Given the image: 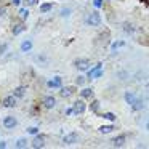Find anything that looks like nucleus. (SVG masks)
Instances as JSON below:
<instances>
[{
    "mask_svg": "<svg viewBox=\"0 0 149 149\" xmlns=\"http://www.w3.org/2000/svg\"><path fill=\"white\" fill-rule=\"evenodd\" d=\"M85 23H87L88 26H100V24H101V15L98 13V11H93V13L87 15Z\"/></svg>",
    "mask_w": 149,
    "mask_h": 149,
    "instance_id": "obj_1",
    "label": "nucleus"
},
{
    "mask_svg": "<svg viewBox=\"0 0 149 149\" xmlns=\"http://www.w3.org/2000/svg\"><path fill=\"white\" fill-rule=\"evenodd\" d=\"M101 63H98L96 66H95V68H91L90 71H88V79H98V77H101V75H103V69H101Z\"/></svg>",
    "mask_w": 149,
    "mask_h": 149,
    "instance_id": "obj_2",
    "label": "nucleus"
},
{
    "mask_svg": "<svg viewBox=\"0 0 149 149\" xmlns=\"http://www.w3.org/2000/svg\"><path fill=\"white\" fill-rule=\"evenodd\" d=\"M77 133L75 132H71V133H68V135L63 138V144H66V146H71V144H75L77 143Z\"/></svg>",
    "mask_w": 149,
    "mask_h": 149,
    "instance_id": "obj_3",
    "label": "nucleus"
},
{
    "mask_svg": "<svg viewBox=\"0 0 149 149\" xmlns=\"http://www.w3.org/2000/svg\"><path fill=\"white\" fill-rule=\"evenodd\" d=\"M75 68L80 69V71H88V68H90V61H88L87 58H79L75 59Z\"/></svg>",
    "mask_w": 149,
    "mask_h": 149,
    "instance_id": "obj_4",
    "label": "nucleus"
},
{
    "mask_svg": "<svg viewBox=\"0 0 149 149\" xmlns=\"http://www.w3.org/2000/svg\"><path fill=\"white\" fill-rule=\"evenodd\" d=\"M32 146L34 149H40V148H43L45 146V136H42V135H36V138L32 139Z\"/></svg>",
    "mask_w": 149,
    "mask_h": 149,
    "instance_id": "obj_5",
    "label": "nucleus"
},
{
    "mask_svg": "<svg viewBox=\"0 0 149 149\" xmlns=\"http://www.w3.org/2000/svg\"><path fill=\"white\" fill-rule=\"evenodd\" d=\"M16 125H18V120L15 119L13 116H7L3 119V127L5 128H15Z\"/></svg>",
    "mask_w": 149,
    "mask_h": 149,
    "instance_id": "obj_6",
    "label": "nucleus"
},
{
    "mask_svg": "<svg viewBox=\"0 0 149 149\" xmlns=\"http://www.w3.org/2000/svg\"><path fill=\"white\" fill-rule=\"evenodd\" d=\"M72 111H74V114H77V116H79V114H84V112H85V103H84L82 100L75 101Z\"/></svg>",
    "mask_w": 149,
    "mask_h": 149,
    "instance_id": "obj_7",
    "label": "nucleus"
},
{
    "mask_svg": "<svg viewBox=\"0 0 149 149\" xmlns=\"http://www.w3.org/2000/svg\"><path fill=\"white\" fill-rule=\"evenodd\" d=\"M24 31H26V24L24 23H16V24H13L11 32H13V36H19V34L24 32Z\"/></svg>",
    "mask_w": 149,
    "mask_h": 149,
    "instance_id": "obj_8",
    "label": "nucleus"
},
{
    "mask_svg": "<svg viewBox=\"0 0 149 149\" xmlns=\"http://www.w3.org/2000/svg\"><path fill=\"white\" fill-rule=\"evenodd\" d=\"M32 47H34L32 40H23L19 48H21V52H23V53H29L31 50H32Z\"/></svg>",
    "mask_w": 149,
    "mask_h": 149,
    "instance_id": "obj_9",
    "label": "nucleus"
},
{
    "mask_svg": "<svg viewBox=\"0 0 149 149\" xmlns=\"http://www.w3.org/2000/svg\"><path fill=\"white\" fill-rule=\"evenodd\" d=\"M2 106L3 107H15L16 106V98L15 96H7L3 101H2Z\"/></svg>",
    "mask_w": 149,
    "mask_h": 149,
    "instance_id": "obj_10",
    "label": "nucleus"
},
{
    "mask_svg": "<svg viewBox=\"0 0 149 149\" xmlns=\"http://www.w3.org/2000/svg\"><path fill=\"white\" fill-rule=\"evenodd\" d=\"M43 106H45L47 109H53V107L56 106V100H55V96H47L45 100H43Z\"/></svg>",
    "mask_w": 149,
    "mask_h": 149,
    "instance_id": "obj_11",
    "label": "nucleus"
},
{
    "mask_svg": "<svg viewBox=\"0 0 149 149\" xmlns=\"http://www.w3.org/2000/svg\"><path fill=\"white\" fill-rule=\"evenodd\" d=\"M125 141H127L125 135H120V136H117V138H114L112 146H114V148H122V146L125 144Z\"/></svg>",
    "mask_w": 149,
    "mask_h": 149,
    "instance_id": "obj_12",
    "label": "nucleus"
},
{
    "mask_svg": "<svg viewBox=\"0 0 149 149\" xmlns=\"http://www.w3.org/2000/svg\"><path fill=\"white\" fill-rule=\"evenodd\" d=\"M61 84H63V80H61V77H53V80H50L48 82V87L50 88H61Z\"/></svg>",
    "mask_w": 149,
    "mask_h": 149,
    "instance_id": "obj_13",
    "label": "nucleus"
},
{
    "mask_svg": "<svg viewBox=\"0 0 149 149\" xmlns=\"http://www.w3.org/2000/svg\"><path fill=\"white\" fill-rule=\"evenodd\" d=\"M72 93H74V88L72 87H61V91H59V95L63 98H69Z\"/></svg>",
    "mask_w": 149,
    "mask_h": 149,
    "instance_id": "obj_14",
    "label": "nucleus"
},
{
    "mask_svg": "<svg viewBox=\"0 0 149 149\" xmlns=\"http://www.w3.org/2000/svg\"><path fill=\"white\" fill-rule=\"evenodd\" d=\"M26 91H27L26 87H18V88H15L13 96H15V98H23L24 95H26Z\"/></svg>",
    "mask_w": 149,
    "mask_h": 149,
    "instance_id": "obj_15",
    "label": "nucleus"
},
{
    "mask_svg": "<svg viewBox=\"0 0 149 149\" xmlns=\"http://www.w3.org/2000/svg\"><path fill=\"white\" fill-rule=\"evenodd\" d=\"M132 109H133V111H141V109H144V101H143V100H135V103L132 104Z\"/></svg>",
    "mask_w": 149,
    "mask_h": 149,
    "instance_id": "obj_16",
    "label": "nucleus"
},
{
    "mask_svg": "<svg viewBox=\"0 0 149 149\" xmlns=\"http://www.w3.org/2000/svg\"><path fill=\"white\" fill-rule=\"evenodd\" d=\"M135 100H136V96H135V93H133V91H127V93H125L127 104H130V106H132V104L135 103Z\"/></svg>",
    "mask_w": 149,
    "mask_h": 149,
    "instance_id": "obj_17",
    "label": "nucleus"
},
{
    "mask_svg": "<svg viewBox=\"0 0 149 149\" xmlns=\"http://www.w3.org/2000/svg\"><path fill=\"white\" fill-rule=\"evenodd\" d=\"M15 148H18V149L27 148V139H26V138H19L16 143H15Z\"/></svg>",
    "mask_w": 149,
    "mask_h": 149,
    "instance_id": "obj_18",
    "label": "nucleus"
},
{
    "mask_svg": "<svg viewBox=\"0 0 149 149\" xmlns=\"http://www.w3.org/2000/svg\"><path fill=\"white\" fill-rule=\"evenodd\" d=\"M80 96L82 98H91L93 96V88H84L80 91Z\"/></svg>",
    "mask_w": 149,
    "mask_h": 149,
    "instance_id": "obj_19",
    "label": "nucleus"
},
{
    "mask_svg": "<svg viewBox=\"0 0 149 149\" xmlns=\"http://www.w3.org/2000/svg\"><path fill=\"white\" fill-rule=\"evenodd\" d=\"M123 31H125L127 34H133L135 32V26H133L132 23H125L123 24Z\"/></svg>",
    "mask_w": 149,
    "mask_h": 149,
    "instance_id": "obj_20",
    "label": "nucleus"
},
{
    "mask_svg": "<svg viewBox=\"0 0 149 149\" xmlns=\"http://www.w3.org/2000/svg\"><path fill=\"white\" fill-rule=\"evenodd\" d=\"M112 130H114V125H103V127H100V132H101V133H104V135L111 133Z\"/></svg>",
    "mask_w": 149,
    "mask_h": 149,
    "instance_id": "obj_21",
    "label": "nucleus"
},
{
    "mask_svg": "<svg viewBox=\"0 0 149 149\" xmlns=\"http://www.w3.org/2000/svg\"><path fill=\"white\" fill-rule=\"evenodd\" d=\"M52 8H53L52 3H42V5H40V13H48Z\"/></svg>",
    "mask_w": 149,
    "mask_h": 149,
    "instance_id": "obj_22",
    "label": "nucleus"
},
{
    "mask_svg": "<svg viewBox=\"0 0 149 149\" xmlns=\"http://www.w3.org/2000/svg\"><path fill=\"white\" fill-rule=\"evenodd\" d=\"M98 109H100V101L98 100H93L90 104V111H93V112H98Z\"/></svg>",
    "mask_w": 149,
    "mask_h": 149,
    "instance_id": "obj_23",
    "label": "nucleus"
},
{
    "mask_svg": "<svg viewBox=\"0 0 149 149\" xmlns=\"http://www.w3.org/2000/svg\"><path fill=\"white\" fill-rule=\"evenodd\" d=\"M103 117H104L106 120H111V122H114V120L117 119L116 114H114V112H104V114H103Z\"/></svg>",
    "mask_w": 149,
    "mask_h": 149,
    "instance_id": "obj_24",
    "label": "nucleus"
},
{
    "mask_svg": "<svg viewBox=\"0 0 149 149\" xmlns=\"http://www.w3.org/2000/svg\"><path fill=\"white\" fill-rule=\"evenodd\" d=\"M71 13H72V10H71V8H63V10L59 11V16H61V18H68Z\"/></svg>",
    "mask_w": 149,
    "mask_h": 149,
    "instance_id": "obj_25",
    "label": "nucleus"
},
{
    "mask_svg": "<svg viewBox=\"0 0 149 149\" xmlns=\"http://www.w3.org/2000/svg\"><path fill=\"white\" fill-rule=\"evenodd\" d=\"M19 15H21V19H27V18H29V10H26V8H21V10H19Z\"/></svg>",
    "mask_w": 149,
    "mask_h": 149,
    "instance_id": "obj_26",
    "label": "nucleus"
},
{
    "mask_svg": "<svg viewBox=\"0 0 149 149\" xmlns=\"http://www.w3.org/2000/svg\"><path fill=\"white\" fill-rule=\"evenodd\" d=\"M34 61H36V63H42V64H47V58H45V56H36Z\"/></svg>",
    "mask_w": 149,
    "mask_h": 149,
    "instance_id": "obj_27",
    "label": "nucleus"
},
{
    "mask_svg": "<svg viewBox=\"0 0 149 149\" xmlns=\"http://www.w3.org/2000/svg\"><path fill=\"white\" fill-rule=\"evenodd\" d=\"M27 133H29V135H37V133H39V128H37V127H29V128H27Z\"/></svg>",
    "mask_w": 149,
    "mask_h": 149,
    "instance_id": "obj_28",
    "label": "nucleus"
},
{
    "mask_svg": "<svg viewBox=\"0 0 149 149\" xmlns=\"http://www.w3.org/2000/svg\"><path fill=\"white\" fill-rule=\"evenodd\" d=\"M7 50H8V43H2V45H0V56L5 55V52H7Z\"/></svg>",
    "mask_w": 149,
    "mask_h": 149,
    "instance_id": "obj_29",
    "label": "nucleus"
},
{
    "mask_svg": "<svg viewBox=\"0 0 149 149\" xmlns=\"http://www.w3.org/2000/svg\"><path fill=\"white\" fill-rule=\"evenodd\" d=\"M125 45V42H116V43H112V52H116L119 47H123Z\"/></svg>",
    "mask_w": 149,
    "mask_h": 149,
    "instance_id": "obj_30",
    "label": "nucleus"
},
{
    "mask_svg": "<svg viewBox=\"0 0 149 149\" xmlns=\"http://www.w3.org/2000/svg\"><path fill=\"white\" fill-rule=\"evenodd\" d=\"M75 84H77V85H84L85 84V77H84V75H79L77 80H75Z\"/></svg>",
    "mask_w": 149,
    "mask_h": 149,
    "instance_id": "obj_31",
    "label": "nucleus"
},
{
    "mask_svg": "<svg viewBox=\"0 0 149 149\" xmlns=\"http://www.w3.org/2000/svg\"><path fill=\"white\" fill-rule=\"evenodd\" d=\"M93 5L96 8H101V7H103V0H93Z\"/></svg>",
    "mask_w": 149,
    "mask_h": 149,
    "instance_id": "obj_32",
    "label": "nucleus"
},
{
    "mask_svg": "<svg viewBox=\"0 0 149 149\" xmlns=\"http://www.w3.org/2000/svg\"><path fill=\"white\" fill-rule=\"evenodd\" d=\"M26 3L27 5H37L39 3V0H26Z\"/></svg>",
    "mask_w": 149,
    "mask_h": 149,
    "instance_id": "obj_33",
    "label": "nucleus"
},
{
    "mask_svg": "<svg viewBox=\"0 0 149 149\" xmlns=\"http://www.w3.org/2000/svg\"><path fill=\"white\" fill-rule=\"evenodd\" d=\"M11 3H13L15 7H19V5H21V0H11Z\"/></svg>",
    "mask_w": 149,
    "mask_h": 149,
    "instance_id": "obj_34",
    "label": "nucleus"
},
{
    "mask_svg": "<svg viewBox=\"0 0 149 149\" xmlns=\"http://www.w3.org/2000/svg\"><path fill=\"white\" fill-rule=\"evenodd\" d=\"M5 148H7V143L2 139V141H0V149H5Z\"/></svg>",
    "mask_w": 149,
    "mask_h": 149,
    "instance_id": "obj_35",
    "label": "nucleus"
},
{
    "mask_svg": "<svg viewBox=\"0 0 149 149\" xmlns=\"http://www.w3.org/2000/svg\"><path fill=\"white\" fill-rule=\"evenodd\" d=\"M72 112H74V111H72V107H69V109H66V114H68V116H71Z\"/></svg>",
    "mask_w": 149,
    "mask_h": 149,
    "instance_id": "obj_36",
    "label": "nucleus"
},
{
    "mask_svg": "<svg viewBox=\"0 0 149 149\" xmlns=\"http://www.w3.org/2000/svg\"><path fill=\"white\" fill-rule=\"evenodd\" d=\"M5 15V8H0V16H3Z\"/></svg>",
    "mask_w": 149,
    "mask_h": 149,
    "instance_id": "obj_37",
    "label": "nucleus"
},
{
    "mask_svg": "<svg viewBox=\"0 0 149 149\" xmlns=\"http://www.w3.org/2000/svg\"><path fill=\"white\" fill-rule=\"evenodd\" d=\"M139 2H143L144 5H148V0H139Z\"/></svg>",
    "mask_w": 149,
    "mask_h": 149,
    "instance_id": "obj_38",
    "label": "nucleus"
}]
</instances>
